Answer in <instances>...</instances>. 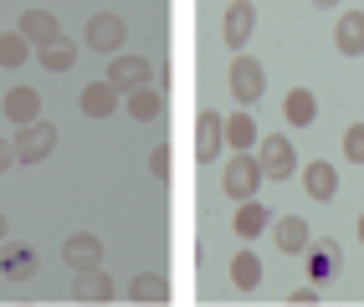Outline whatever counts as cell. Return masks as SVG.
Returning a JSON list of instances; mask_svg holds the SVG:
<instances>
[{"label":"cell","instance_id":"6da1fadb","mask_svg":"<svg viewBox=\"0 0 364 307\" xmlns=\"http://www.w3.org/2000/svg\"><path fill=\"white\" fill-rule=\"evenodd\" d=\"M226 87H231V103H241V113H252V103H262L267 92V67L257 57H236L226 72Z\"/></svg>","mask_w":364,"mask_h":307},{"label":"cell","instance_id":"7a4b0ae2","mask_svg":"<svg viewBox=\"0 0 364 307\" xmlns=\"http://www.w3.org/2000/svg\"><path fill=\"white\" fill-rule=\"evenodd\" d=\"M221 190H226V195H231L236 205L257 200V190H262V164H257V154H231V159H226Z\"/></svg>","mask_w":364,"mask_h":307},{"label":"cell","instance_id":"3957f363","mask_svg":"<svg viewBox=\"0 0 364 307\" xmlns=\"http://www.w3.org/2000/svg\"><path fill=\"white\" fill-rule=\"evenodd\" d=\"M257 164H262V179H293L298 174V149H293V138L287 133H267L257 138Z\"/></svg>","mask_w":364,"mask_h":307},{"label":"cell","instance_id":"277c9868","mask_svg":"<svg viewBox=\"0 0 364 307\" xmlns=\"http://www.w3.org/2000/svg\"><path fill=\"white\" fill-rule=\"evenodd\" d=\"M303 256H308V281L313 287H323V281H333L338 272H344V251H338L333 235H313Z\"/></svg>","mask_w":364,"mask_h":307},{"label":"cell","instance_id":"5b68a950","mask_svg":"<svg viewBox=\"0 0 364 307\" xmlns=\"http://www.w3.org/2000/svg\"><path fill=\"white\" fill-rule=\"evenodd\" d=\"M57 138H62V133L41 118V123H26V128H21V133L11 138V144H16V159H21V164H41L46 154L57 149Z\"/></svg>","mask_w":364,"mask_h":307},{"label":"cell","instance_id":"8992f818","mask_svg":"<svg viewBox=\"0 0 364 307\" xmlns=\"http://www.w3.org/2000/svg\"><path fill=\"white\" fill-rule=\"evenodd\" d=\"M149 77H154V67L144 62V57H113V62H108V87L118 92V98H129V92L149 87Z\"/></svg>","mask_w":364,"mask_h":307},{"label":"cell","instance_id":"52a82bcc","mask_svg":"<svg viewBox=\"0 0 364 307\" xmlns=\"http://www.w3.org/2000/svg\"><path fill=\"white\" fill-rule=\"evenodd\" d=\"M62 262L72 272H92V267H103V235H92V230H72L67 241H62Z\"/></svg>","mask_w":364,"mask_h":307},{"label":"cell","instance_id":"ba28073f","mask_svg":"<svg viewBox=\"0 0 364 307\" xmlns=\"http://www.w3.org/2000/svg\"><path fill=\"white\" fill-rule=\"evenodd\" d=\"M82 36H87L92 52H118V46H124V36H129V26H124V16H113V11H92Z\"/></svg>","mask_w":364,"mask_h":307},{"label":"cell","instance_id":"9c48e42d","mask_svg":"<svg viewBox=\"0 0 364 307\" xmlns=\"http://www.w3.org/2000/svg\"><path fill=\"white\" fill-rule=\"evenodd\" d=\"M21 36H26L36 52H46V46H57L62 41V26H57V16L46 11V6H31V11H21Z\"/></svg>","mask_w":364,"mask_h":307},{"label":"cell","instance_id":"30bf717a","mask_svg":"<svg viewBox=\"0 0 364 307\" xmlns=\"http://www.w3.org/2000/svg\"><path fill=\"white\" fill-rule=\"evenodd\" d=\"M221 149H226V113H215V108H205L200 113V123H196V159H221Z\"/></svg>","mask_w":364,"mask_h":307},{"label":"cell","instance_id":"8fae6325","mask_svg":"<svg viewBox=\"0 0 364 307\" xmlns=\"http://www.w3.org/2000/svg\"><path fill=\"white\" fill-rule=\"evenodd\" d=\"M272 241H277L282 256H303L308 241H313V230H308L303 216H277V221H272Z\"/></svg>","mask_w":364,"mask_h":307},{"label":"cell","instance_id":"7c38bea8","mask_svg":"<svg viewBox=\"0 0 364 307\" xmlns=\"http://www.w3.org/2000/svg\"><path fill=\"white\" fill-rule=\"evenodd\" d=\"M6 118H11L16 128L41 123V92H36V87H26V82H16V87L6 92Z\"/></svg>","mask_w":364,"mask_h":307},{"label":"cell","instance_id":"4fadbf2b","mask_svg":"<svg viewBox=\"0 0 364 307\" xmlns=\"http://www.w3.org/2000/svg\"><path fill=\"white\" fill-rule=\"evenodd\" d=\"M252 26H257V6H247V0L226 6V16H221V36H226V46H231V52H241V46H247Z\"/></svg>","mask_w":364,"mask_h":307},{"label":"cell","instance_id":"5bb4252c","mask_svg":"<svg viewBox=\"0 0 364 307\" xmlns=\"http://www.w3.org/2000/svg\"><path fill=\"white\" fill-rule=\"evenodd\" d=\"M0 272H6L11 281H31L41 267H36V246H26V241H6L0 246Z\"/></svg>","mask_w":364,"mask_h":307},{"label":"cell","instance_id":"9a60e30c","mask_svg":"<svg viewBox=\"0 0 364 307\" xmlns=\"http://www.w3.org/2000/svg\"><path fill=\"white\" fill-rule=\"evenodd\" d=\"M333 46L344 57H364V11H338V21H333Z\"/></svg>","mask_w":364,"mask_h":307},{"label":"cell","instance_id":"2e32d148","mask_svg":"<svg viewBox=\"0 0 364 307\" xmlns=\"http://www.w3.org/2000/svg\"><path fill=\"white\" fill-rule=\"evenodd\" d=\"M113 277L108 267H92V272H77V281H72V297L77 302H113Z\"/></svg>","mask_w":364,"mask_h":307},{"label":"cell","instance_id":"e0dca14e","mask_svg":"<svg viewBox=\"0 0 364 307\" xmlns=\"http://www.w3.org/2000/svg\"><path fill=\"white\" fill-rule=\"evenodd\" d=\"M303 190L313 195V200H333V190H338V169L328 159H308L303 164Z\"/></svg>","mask_w":364,"mask_h":307},{"label":"cell","instance_id":"ac0fdd59","mask_svg":"<svg viewBox=\"0 0 364 307\" xmlns=\"http://www.w3.org/2000/svg\"><path fill=\"white\" fill-rule=\"evenodd\" d=\"M267 225H272V216H267V205H262V200L236 205V221H231V230L241 235V241H257V235H267Z\"/></svg>","mask_w":364,"mask_h":307},{"label":"cell","instance_id":"d6986e66","mask_svg":"<svg viewBox=\"0 0 364 307\" xmlns=\"http://www.w3.org/2000/svg\"><path fill=\"white\" fill-rule=\"evenodd\" d=\"M124 108H129V118H139V123H154V118L164 113V87H139V92H129L124 98Z\"/></svg>","mask_w":364,"mask_h":307},{"label":"cell","instance_id":"ffe728a7","mask_svg":"<svg viewBox=\"0 0 364 307\" xmlns=\"http://www.w3.org/2000/svg\"><path fill=\"white\" fill-rule=\"evenodd\" d=\"M282 113H287V123H293V128H308L313 118H318V98H313L308 87H287V98H282Z\"/></svg>","mask_w":364,"mask_h":307},{"label":"cell","instance_id":"44dd1931","mask_svg":"<svg viewBox=\"0 0 364 307\" xmlns=\"http://www.w3.org/2000/svg\"><path fill=\"white\" fill-rule=\"evenodd\" d=\"M226 144H231V154H252V144H257V118L252 113H231L226 118Z\"/></svg>","mask_w":364,"mask_h":307},{"label":"cell","instance_id":"7402d4cb","mask_svg":"<svg viewBox=\"0 0 364 307\" xmlns=\"http://www.w3.org/2000/svg\"><path fill=\"white\" fill-rule=\"evenodd\" d=\"M231 287H236V292H257V287H262V262H257V251H236V256H231Z\"/></svg>","mask_w":364,"mask_h":307},{"label":"cell","instance_id":"603a6c76","mask_svg":"<svg viewBox=\"0 0 364 307\" xmlns=\"http://www.w3.org/2000/svg\"><path fill=\"white\" fill-rule=\"evenodd\" d=\"M118 103H124V98H118V92L108 87V77H103V82H87V87H82V113H87V118H108V113H113Z\"/></svg>","mask_w":364,"mask_h":307},{"label":"cell","instance_id":"cb8c5ba5","mask_svg":"<svg viewBox=\"0 0 364 307\" xmlns=\"http://www.w3.org/2000/svg\"><path fill=\"white\" fill-rule=\"evenodd\" d=\"M129 297H134V302H169V281H164L159 272H139V277L129 281Z\"/></svg>","mask_w":364,"mask_h":307},{"label":"cell","instance_id":"d4e9b609","mask_svg":"<svg viewBox=\"0 0 364 307\" xmlns=\"http://www.w3.org/2000/svg\"><path fill=\"white\" fill-rule=\"evenodd\" d=\"M36 62L46 67V72H72L77 67V41H57V46H46V52H36Z\"/></svg>","mask_w":364,"mask_h":307},{"label":"cell","instance_id":"484cf974","mask_svg":"<svg viewBox=\"0 0 364 307\" xmlns=\"http://www.w3.org/2000/svg\"><path fill=\"white\" fill-rule=\"evenodd\" d=\"M31 62V41L21 31H6L0 36V67H26Z\"/></svg>","mask_w":364,"mask_h":307},{"label":"cell","instance_id":"4316f807","mask_svg":"<svg viewBox=\"0 0 364 307\" xmlns=\"http://www.w3.org/2000/svg\"><path fill=\"white\" fill-rule=\"evenodd\" d=\"M338 149H344L349 164H364V123H349L344 138H338Z\"/></svg>","mask_w":364,"mask_h":307},{"label":"cell","instance_id":"83f0119b","mask_svg":"<svg viewBox=\"0 0 364 307\" xmlns=\"http://www.w3.org/2000/svg\"><path fill=\"white\" fill-rule=\"evenodd\" d=\"M149 174H154L159 184H169V174H175V159H169V149H164V144L149 154Z\"/></svg>","mask_w":364,"mask_h":307},{"label":"cell","instance_id":"f1b7e54d","mask_svg":"<svg viewBox=\"0 0 364 307\" xmlns=\"http://www.w3.org/2000/svg\"><path fill=\"white\" fill-rule=\"evenodd\" d=\"M293 302H298V307H313V302H318V287H313V281H303V287H293Z\"/></svg>","mask_w":364,"mask_h":307},{"label":"cell","instance_id":"f546056e","mask_svg":"<svg viewBox=\"0 0 364 307\" xmlns=\"http://www.w3.org/2000/svg\"><path fill=\"white\" fill-rule=\"evenodd\" d=\"M11 164H16V144H11V138H0V174H6Z\"/></svg>","mask_w":364,"mask_h":307},{"label":"cell","instance_id":"4dcf8cb0","mask_svg":"<svg viewBox=\"0 0 364 307\" xmlns=\"http://www.w3.org/2000/svg\"><path fill=\"white\" fill-rule=\"evenodd\" d=\"M6 241H11V221H6V216H0V246H6Z\"/></svg>","mask_w":364,"mask_h":307},{"label":"cell","instance_id":"1f68e13d","mask_svg":"<svg viewBox=\"0 0 364 307\" xmlns=\"http://www.w3.org/2000/svg\"><path fill=\"white\" fill-rule=\"evenodd\" d=\"M359 241H364V216H359Z\"/></svg>","mask_w":364,"mask_h":307}]
</instances>
